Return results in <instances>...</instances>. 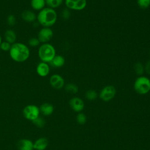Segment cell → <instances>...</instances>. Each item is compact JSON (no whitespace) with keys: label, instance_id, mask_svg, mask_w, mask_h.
<instances>
[{"label":"cell","instance_id":"cell-1","mask_svg":"<svg viewBox=\"0 0 150 150\" xmlns=\"http://www.w3.org/2000/svg\"><path fill=\"white\" fill-rule=\"evenodd\" d=\"M9 56L12 60L17 63L26 61L30 56L29 46L22 42H15L11 45L9 51Z\"/></svg>","mask_w":150,"mask_h":150},{"label":"cell","instance_id":"cell-2","mask_svg":"<svg viewBox=\"0 0 150 150\" xmlns=\"http://www.w3.org/2000/svg\"><path fill=\"white\" fill-rule=\"evenodd\" d=\"M57 19V15L55 9L45 7L38 12L36 21L42 27L50 28L54 25Z\"/></svg>","mask_w":150,"mask_h":150},{"label":"cell","instance_id":"cell-3","mask_svg":"<svg viewBox=\"0 0 150 150\" xmlns=\"http://www.w3.org/2000/svg\"><path fill=\"white\" fill-rule=\"evenodd\" d=\"M38 54L41 62L49 63L56 54V49L49 43H42L39 46Z\"/></svg>","mask_w":150,"mask_h":150},{"label":"cell","instance_id":"cell-4","mask_svg":"<svg viewBox=\"0 0 150 150\" xmlns=\"http://www.w3.org/2000/svg\"><path fill=\"white\" fill-rule=\"evenodd\" d=\"M134 88L138 94L145 95L148 94L150 91V79L146 76H139L135 80Z\"/></svg>","mask_w":150,"mask_h":150},{"label":"cell","instance_id":"cell-5","mask_svg":"<svg viewBox=\"0 0 150 150\" xmlns=\"http://www.w3.org/2000/svg\"><path fill=\"white\" fill-rule=\"evenodd\" d=\"M22 114L26 120L32 121L40 116V112L39 107L35 104H29L23 108Z\"/></svg>","mask_w":150,"mask_h":150},{"label":"cell","instance_id":"cell-6","mask_svg":"<svg viewBox=\"0 0 150 150\" xmlns=\"http://www.w3.org/2000/svg\"><path fill=\"white\" fill-rule=\"evenodd\" d=\"M116 94V89L112 85L104 86L100 91L98 97L105 102H108L112 100Z\"/></svg>","mask_w":150,"mask_h":150},{"label":"cell","instance_id":"cell-7","mask_svg":"<svg viewBox=\"0 0 150 150\" xmlns=\"http://www.w3.org/2000/svg\"><path fill=\"white\" fill-rule=\"evenodd\" d=\"M53 36V32L50 28L42 27L38 32L37 38L40 43H49Z\"/></svg>","mask_w":150,"mask_h":150},{"label":"cell","instance_id":"cell-8","mask_svg":"<svg viewBox=\"0 0 150 150\" xmlns=\"http://www.w3.org/2000/svg\"><path fill=\"white\" fill-rule=\"evenodd\" d=\"M64 2L67 8L75 11L83 10L87 5L86 0H65Z\"/></svg>","mask_w":150,"mask_h":150},{"label":"cell","instance_id":"cell-9","mask_svg":"<svg viewBox=\"0 0 150 150\" xmlns=\"http://www.w3.org/2000/svg\"><path fill=\"white\" fill-rule=\"evenodd\" d=\"M49 84L53 88L60 90L64 87V80L60 74H54L49 78Z\"/></svg>","mask_w":150,"mask_h":150},{"label":"cell","instance_id":"cell-10","mask_svg":"<svg viewBox=\"0 0 150 150\" xmlns=\"http://www.w3.org/2000/svg\"><path fill=\"white\" fill-rule=\"evenodd\" d=\"M69 105L71 110L76 112H80L84 108L83 100L77 97H74L70 100Z\"/></svg>","mask_w":150,"mask_h":150},{"label":"cell","instance_id":"cell-11","mask_svg":"<svg viewBox=\"0 0 150 150\" xmlns=\"http://www.w3.org/2000/svg\"><path fill=\"white\" fill-rule=\"evenodd\" d=\"M50 65L47 63L40 62H39L36 67V72L38 75L42 77H46L50 73Z\"/></svg>","mask_w":150,"mask_h":150},{"label":"cell","instance_id":"cell-12","mask_svg":"<svg viewBox=\"0 0 150 150\" xmlns=\"http://www.w3.org/2000/svg\"><path fill=\"white\" fill-rule=\"evenodd\" d=\"M16 147L18 150H34L33 142L27 138H22L18 141Z\"/></svg>","mask_w":150,"mask_h":150},{"label":"cell","instance_id":"cell-13","mask_svg":"<svg viewBox=\"0 0 150 150\" xmlns=\"http://www.w3.org/2000/svg\"><path fill=\"white\" fill-rule=\"evenodd\" d=\"M21 17L25 22L33 23L36 21L37 15H36L35 13L32 10L26 9L22 12Z\"/></svg>","mask_w":150,"mask_h":150},{"label":"cell","instance_id":"cell-14","mask_svg":"<svg viewBox=\"0 0 150 150\" xmlns=\"http://www.w3.org/2000/svg\"><path fill=\"white\" fill-rule=\"evenodd\" d=\"M49 145L47 138L42 137L38 138L33 142L34 150H45Z\"/></svg>","mask_w":150,"mask_h":150},{"label":"cell","instance_id":"cell-15","mask_svg":"<svg viewBox=\"0 0 150 150\" xmlns=\"http://www.w3.org/2000/svg\"><path fill=\"white\" fill-rule=\"evenodd\" d=\"M39 107L40 112L44 116H49L52 115L54 111L53 105L49 103H44Z\"/></svg>","mask_w":150,"mask_h":150},{"label":"cell","instance_id":"cell-16","mask_svg":"<svg viewBox=\"0 0 150 150\" xmlns=\"http://www.w3.org/2000/svg\"><path fill=\"white\" fill-rule=\"evenodd\" d=\"M4 39L5 41L12 45L13 43L16 42V33L13 29H8L4 33Z\"/></svg>","mask_w":150,"mask_h":150},{"label":"cell","instance_id":"cell-17","mask_svg":"<svg viewBox=\"0 0 150 150\" xmlns=\"http://www.w3.org/2000/svg\"><path fill=\"white\" fill-rule=\"evenodd\" d=\"M65 63L64 57L59 54H56L53 59L49 63V64L54 68H60L62 67Z\"/></svg>","mask_w":150,"mask_h":150},{"label":"cell","instance_id":"cell-18","mask_svg":"<svg viewBox=\"0 0 150 150\" xmlns=\"http://www.w3.org/2000/svg\"><path fill=\"white\" fill-rule=\"evenodd\" d=\"M30 4L32 9L38 12L46 7L45 0H30Z\"/></svg>","mask_w":150,"mask_h":150},{"label":"cell","instance_id":"cell-19","mask_svg":"<svg viewBox=\"0 0 150 150\" xmlns=\"http://www.w3.org/2000/svg\"><path fill=\"white\" fill-rule=\"evenodd\" d=\"M45 2L47 7L54 9L62 4L63 0H45Z\"/></svg>","mask_w":150,"mask_h":150},{"label":"cell","instance_id":"cell-20","mask_svg":"<svg viewBox=\"0 0 150 150\" xmlns=\"http://www.w3.org/2000/svg\"><path fill=\"white\" fill-rule=\"evenodd\" d=\"M98 97V93L96 92V90L93 89L88 90L85 93V97L87 100L89 101L95 100Z\"/></svg>","mask_w":150,"mask_h":150},{"label":"cell","instance_id":"cell-21","mask_svg":"<svg viewBox=\"0 0 150 150\" xmlns=\"http://www.w3.org/2000/svg\"><path fill=\"white\" fill-rule=\"evenodd\" d=\"M64 90L67 93L76 94L79 91V88L74 83H68L64 86Z\"/></svg>","mask_w":150,"mask_h":150},{"label":"cell","instance_id":"cell-22","mask_svg":"<svg viewBox=\"0 0 150 150\" xmlns=\"http://www.w3.org/2000/svg\"><path fill=\"white\" fill-rule=\"evenodd\" d=\"M32 122L36 127L40 128H43L46 124L45 120L41 116H39L38 118L33 120Z\"/></svg>","mask_w":150,"mask_h":150},{"label":"cell","instance_id":"cell-23","mask_svg":"<svg viewBox=\"0 0 150 150\" xmlns=\"http://www.w3.org/2000/svg\"><path fill=\"white\" fill-rule=\"evenodd\" d=\"M134 69L135 73L139 76H141L145 70L144 65L140 62H137L134 64Z\"/></svg>","mask_w":150,"mask_h":150},{"label":"cell","instance_id":"cell-24","mask_svg":"<svg viewBox=\"0 0 150 150\" xmlns=\"http://www.w3.org/2000/svg\"><path fill=\"white\" fill-rule=\"evenodd\" d=\"M76 121L80 125L84 124L87 121V117L83 112H79L76 115Z\"/></svg>","mask_w":150,"mask_h":150},{"label":"cell","instance_id":"cell-25","mask_svg":"<svg viewBox=\"0 0 150 150\" xmlns=\"http://www.w3.org/2000/svg\"><path fill=\"white\" fill-rule=\"evenodd\" d=\"M40 42L37 37H32L30 38L28 42V46H30L32 47H36L40 46Z\"/></svg>","mask_w":150,"mask_h":150},{"label":"cell","instance_id":"cell-26","mask_svg":"<svg viewBox=\"0 0 150 150\" xmlns=\"http://www.w3.org/2000/svg\"><path fill=\"white\" fill-rule=\"evenodd\" d=\"M137 2L141 9H146L150 6V0H137Z\"/></svg>","mask_w":150,"mask_h":150},{"label":"cell","instance_id":"cell-27","mask_svg":"<svg viewBox=\"0 0 150 150\" xmlns=\"http://www.w3.org/2000/svg\"><path fill=\"white\" fill-rule=\"evenodd\" d=\"M16 22V18L15 15L12 14H10L7 16L6 18V23L9 26H13Z\"/></svg>","mask_w":150,"mask_h":150},{"label":"cell","instance_id":"cell-28","mask_svg":"<svg viewBox=\"0 0 150 150\" xmlns=\"http://www.w3.org/2000/svg\"><path fill=\"white\" fill-rule=\"evenodd\" d=\"M11 45V44L6 41H2L0 45V49L4 52H9Z\"/></svg>","mask_w":150,"mask_h":150},{"label":"cell","instance_id":"cell-29","mask_svg":"<svg viewBox=\"0 0 150 150\" xmlns=\"http://www.w3.org/2000/svg\"><path fill=\"white\" fill-rule=\"evenodd\" d=\"M70 11L68 8H64L61 12V16L63 19H68L70 16Z\"/></svg>","mask_w":150,"mask_h":150},{"label":"cell","instance_id":"cell-30","mask_svg":"<svg viewBox=\"0 0 150 150\" xmlns=\"http://www.w3.org/2000/svg\"><path fill=\"white\" fill-rule=\"evenodd\" d=\"M144 69L146 73L150 75V60L146 62L145 66H144Z\"/></svg>","mask_w":150,"mask_h":150},{"label":"cell","instance_id":"cell-31","mask_svg":"<svg viewBox=\"0 0 150 150\" xmlns=\"http://www.w3.org/2000/svg\"><path fill=\"white\" fill-rule=\"evenodd\" d=\"M2 36H1V35H0V45H1V43H2Z\"/></svg>","mask_w":150,"mask_h":150}]
</instances>
